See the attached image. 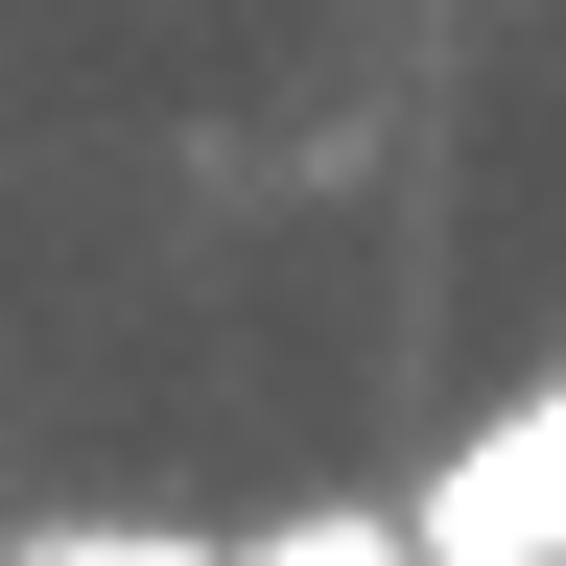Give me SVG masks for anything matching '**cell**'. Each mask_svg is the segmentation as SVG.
Wrapping results in <instances>:
<instances>
[{"mask_svg": "<svg viewBox=\"0 0 566 566\" xmlns=\"http://www.w3.org/2000/svg\"><path fill=\"white\" fill-rule=\"evenodd\" d=\"M401 520H424V566H566V378H520Z\"/></svg>", "mask_w": 566, "mask_h": 566, "instance_id": "1", "label": "cell"}, {"mask_svg": "<svg viewBox=\"0 0 566 566\" xmlns=\"http://www.w3.org/2000/svg\"><path fill=\"white\" fill-rule=\"evenodd\" d=\"M212 566H424V520H401V495H307V520H260Z\"/></svg>", "mask_w": 566, "mask_h": 566, "instance_id": "2", "label": "cell"}, {"mask_svg": "<svg viewBox=\"0 0 566 566\" xmlns=\"http://www.w3.org/2000/svg\"><path fill=\"white\" fill-rule=\"evenodd\" d=\"M0 566H212V543H189V520H24Z\"/></svg>", "mask_w": 566, "mask_h": 566, "instance_id": "3", "label": "cell"}]
</instances>
